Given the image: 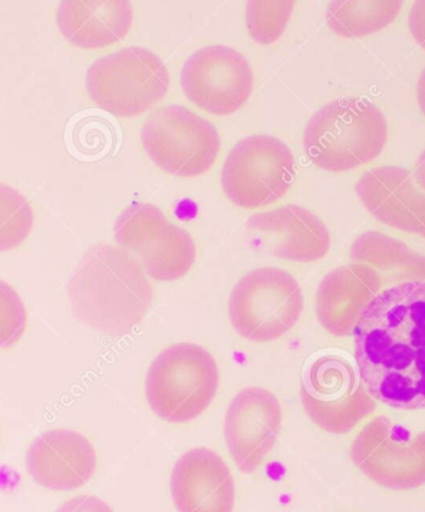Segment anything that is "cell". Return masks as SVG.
<instances>
[{
    "mask_svg": "<svg viewBox=\"0 0 425 512\" xmlns=\"http://www.w3.org/2000/svg\"><path fill=\"white\" fill-rule=\"evenodd\" d=\"M358 373L375 401L425 409V283L407 281L382 291L353 331Z\"/></svg>",
    "mask_w": 425,
    "mask_h": 512,
    "instance_id": "1",
    "label": "cell"
},
{
    "mask_svg": "<svg viewBox=\"0 0 425 512\" xmlns=\"http://www.w3.org/2000/svg\"><path fill=\"white\" fill-rule=\"evenodd\" d=\"M27 310L12 286L0 280V348L15 345L27 327Z\"/></svg>",
    "mask_w": 425,
    "mask_h": 512,
    "instance_id": "24",
    "label": "cell"
},
{
    "mask_svg": "<svg viewBox=\"0 0 425 512\" xmlns=\"http://www.w3.org/2000/svg\"><path fill=\"white\" fill-rule=\"evenodd\" d=\"M96 452L83 434L50 430L35 439L27 453L28 473L35 483L55 491L75 490L96 470Z\"/></svg>",
    "mask_w": 425,
    "mask_h": 512,
    "instance_id": "15",
    "label": "cell"
},
{
    "mask_svg": "<svg viewBox=\"0 0 425 512\" xmlns=\"http://www.w3.org/2000/svg\"><path fill=\"white\" fill-rule=\"evenodd\" d=\"M218 386V366L211 353L194 343H177L152 362L146 396L163 421L187 423L211 406Z\"/></svg>",
    "mask_w": 425,
    "mask_h": 512,
    "instance_id": "4",
    "label": "cell"
},
{
    "mask_svg": "<svg viewBox=\"0 0 425 512\" xmlns=\"http://www.w3.org/2000/svg\"><path fill=\"white\" fill-rule=\"evenodd\" d=\"M304 310V295L288 271L260 268L239 281L229 299L234 330L253 342L280 339L298 324Z\"/></svg>",
    "mask_w": 425,
    "mask_h": 512,
    "instance_id": "6",
    "label": "cell"
},
{
    "mask_svg": "<svg viewBox=\"0 0 425 512\" xmlns=\"http://www.w3.org/2000/svg\"><path fill=\"white\" fill-rule=\"evenodd\" d=\"M387 137V121L376 105L362 99H340L311 117L304 146L317 167L346 172L380 156Z\"/></svg>",
    "mask_w": 425,
    "mask_h": 512,
    "instance_id": "3",
    "label": "cell"
},
{
    "mask_svg": "<svg viewBox=\"0 0 425 512\" xmlns=\"http://www.w3.org/2000/svg\"><path fill=\"white\" fill-rule=\"evenodd\" d=\"M356 467L378 485L412 490L425 484V432L412 433L380 416L358 433L351 447Z\"/></svg>",
    "mask_w": 425,
    "mask_h": 512,
    "instance_id": "11",
    "label": "cell"
},
{
    "mask_svg": "<svg viewBox=\"0 0 425 512\" xmlns=\"http://www.w3.org/2000/svg\"><path fill=\"white\" fill-rule=\"evenodd\" d=\"M253 232L273 237V254L280 259L311 263L329 253L331 238L326 225L314 213L299 206L256 213L248 219Z\"/></svg>",
    "mask_w": 425,
    "mask_h": 512,
    "instance_id": "18",
    "label": "cell"
},
{
    "mask_svg": "<svg viewBox=\"0 0 425 512\" xmlns=\"http://www.w3.org/2000/svg\"><path fill=\"white\" fill-rule=\"evenodd\" d=\"M141 140L151 160L177 177L208 172L220 150L217 128L179 105L153 112L142 127Z\"/></svg>",
    "mask_w": 425,
    "mask_h": 512,
    "instance_id": "8",
    "label": "cell"
},
{
    "mask_svg": "<svg viewBox=\"0 0 425 512\" xmlns=\"http://www.w3.org/2000/svg\"><path fill=\"white\" fill-rule=\"evenodd\" d=\"M381 288V275L370 265L355 263L332 270L317 289V319L329 334L351 336Z\"/></svg>",
    "mask_w": 425,
    "mask_h": 512,
    "instance_id": "16",
    "label": "cell"
},
{
    "mask_svg": "<svg viewBox=\"0 0 425 512\" xmlns=\"http://www.w3.org/2000/svg\"><path fill=\"white\" fill-rule=\"evenodd\" d=\"M402 2H332L326 20L332 32L343 38H361L376 32L397 18Z\"/></svg>",
    "mask_w": 425,
    "mask_h": 512,
    "instance_id": "21",
    "label": "cell"
},
{
    "mask_svg": "<svg viewBox=\"0 0 425 512\" xmlns=\"http://www.w3.org/2000/svg\"><path fill=\"white\" fill-rule=\"evenodd\" d=\"M132 20V7L126 0H64L56 12L61 35L83 49H100L120 42L130 32Z\"/></svg>",
    "mask_w": 425,
    "mask_h": 512,
    "instance_id": "19",
    "label": "cell"
},
{
    "mask_svg": "<svg viewBox=\"0 0 425 512\" xmlns=\"http://www.w3.org/2000/svg\"><path fill=\"white\" fill-rule=\"evenodd\" d=\"M115 239L157 281L168 283L183 278L196 261L197 249L191 235L150 203H133L119 215Z\"/></svg>",
    "mask_w": 425,
    "mask_h": 512,
    "instance_id": "7",
    "label": "cell"
},
{
    "mask_svg": "<svg viewBox=\"0 0 425 512\" xmlns=\"http://www.w3.org/2000/svg\"><path fill=\"white\" fill-rule=\"evenodd\" d=\"M56 512H114V510L96 496L83 495L66 501Z\"/></svg>",
    "mask_w": 425,
    "mask_h": 512,
    "instance_id": "25",
    "label": "cell"
},
{
    "mask_svg": "<svg viewBox=\"0 0 425 512\" xmlns=\"http://www.w3.org/2000/svg\"><path fill=\"white\" fill-rule=\"evenodd\" d=\"M416 179L419 186L425 191V150L417 162Z\"/></svg>",
    "mask_w": 425,
    "mask_h": 512,
    "instance_id": "28",
    "label": "cell"
},
{
    "mask_svg": "<svg viewBox=\"0 0 425 512\" xmlns=\"http://www.w3.org/2000/svg\"><path fill=\"white\" fill-rule=\"evenodd\" d=\"M283 413L279 399L260 387L239 392L225 414L224 437L240 471L260 468L278 440Z\"/></svg>",
    "mask_w": 425,
    "mask_h": 512,
    "instance_id": "13",
    "label": "cell"
},
{
    "mask_svg": "<svg viewBox=\"0 0 425 512\" xmlns=\"http://www.w3.org/2000/svg\"><path fill=\"white\" fill-rule=\"evenodd\" d=\"M34 214L28 199L0 183V252L19 247L32 232Z\"/></svg>",
    "mask_w": 425,
    "mask_h": 512,
    "instance_id": "22",
    "label": "cell"
},
{
    "mask_svg": "<svg viewBox=\"0 0 425 512\" xmlns=\"http://www.w3.org/2000/svg\"><path fill=\"white\" fill-rule=\"evenodd\" d=\"M170 74L153 51L132 46L97 59L87 70L86 89L100 109L117 117L143 114L166 96Z\"/></svg>",
    "mask_w": 425,
    "mask_h": 512,
    "instance_id": "5",
    "label": "cell"
},
{
    "mask_svg": "<svg viewBox=\"0 0 425 512\" xmlns=\"http://www.w3.org/2000/svg\"><path fill=\"white\" fill-rule=\"evenodd\" d=\"M171 493L179 512H233L232 473L211 449L189 450L174 465Z\"/></svg>",
    "mask_w": 425,
    "mask_h": 512,
    "instance_id": "14",
    "label": "cell"
},
{
    "mask_svg": "<svg viewBox=\"0 0 425 512\" xmlns=\"http://www.w3.org/2000/svg\"><path fill=\"white\" fill-rule=\"evenodd\" d=\"M69 298L80 322L100 334H131L152 304L153 291L135 258L109 244L90 248L69 281Z\"/></svg>",
    "mask_w": 425,
    "mask_h": 512,
    "instance_id": "2",
    "label": "cell"
},
{
    "mask_svg": "<svg viewBox=\"0 0 425 512\" xmlns=\"http://www.w3.org/2000/svg\"><path fill=\"white\" fill-rule=\"evenodd\" d=\"M295 176V158L279 138L255 135L230 151L222 170L225 196L235 206L259 208L278 202Z\"/></svg>",
    "mask_w": 425,
    "mask_h": 512,
    "instance_id": "10",
    "label": "cell"
},
{
    "mask_svg": "<svg viewBox=\"0 0 425 512\" xmlns=\"http://www.w3.org/2000/svg\"><path fill=\"white\" fill-rule=\"evenodd\" d=\"M417 96H418V104L421 106V110L425 116V68L422 71L421 76H419L418 86H417Z\"/></svg>",
    "mask_w": 425,
    "mask_h": 512,
    "instance_id": "27",
    "label": "cell"
},
{
    "mask_svg": "<svg viewBox=\"0 0 425 512\" xmlns=\"http://www.w3.org/2000/svg\"><path fill=\"white\" fill-rule=\"evenodd\" d=\"M295 2H260L254 0L247 7V24L256 43L268 45L284 34Z\"/></svg>",
    "mask_w": 425,
    "mask_h": 512,
    "instance_id": "23",
    "label": "cell"
},
{
    "mask_svg": "<svg viewBox=\"0 0 425 512\" xmlns=\"http://www.w3.org/2000/svg\"><path fill=\"white\" fill-rule=\"evenodd\" d=\"M356 192L381 223L425 238V193L413 183L411 172L396 166L375 168L363 174Z\"/></svg>",
    "mask_w": 425,
    "mask_h": 512,
    "instance_id": "17",
    "label": "cell"
},
{
    "mask_svg": "<svg viewBox=\"0 0 425 512\" xmlns=\"http://www.w3.org/2000/svg\"><path fill=\"white\" fill-rule=\"evenodd\" d=\"M184 94L199 109L218 116L238 111L253 92L252 66L239 51L212 45L199 49L181 73Z\"/></svg>",
    "mask_w": 425,
    "mask_h": 512,
    "instance_id": "12",
    "label": "cell"
},
{
    "mask_svg": "<svg viewBox=\"0 0 425 512\" xmlns=\"http://www.w3.org/2000/svg\"><path fill=\"white\" fill-rule=\"evenodd\" d=\"M301 402L311 421L332 434L351 432L377 406L357 368L337 355L321 356L307 368Z\"/></svg>",
    "mask_w": 425,
    "mask_h": 512,
    "instance_id": "9",
    "label": "cell"
},
{
    "mask_svg": "<svg viewBox=\"0 0 425 512\" xmlns=\"http://www.w3.org/2000/svg\"><path fill=\"white\" fill-rule=\"evenodd\" d=\"M408 23L414 39L425 50V0L413 4Z\"/></svg>",
    "mask_w": 425,
    "mask_h": 512,
    "instance_id": "26",
    "label": "cell"
},
{
    "mask_svg": "<svg viewBox=\"0 0 425 512\" xmlns=\"http://www.w3.org/2000/svg\"><path fill=\"white\" fill-rule=\"evenodd\" d=\"M351 259L392 274L397 279L425 283V255L413 252L401 240L375 230L363 233L353 242Z\"/></svg>",
    "mask_w": 425,
    "mask_h": 512,
    "instance_id": "20",
    "label": "cell"
}]
</instances>
